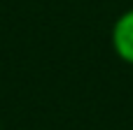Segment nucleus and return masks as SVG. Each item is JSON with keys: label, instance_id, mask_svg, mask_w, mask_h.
Returning a JSON list of instances; mask_svg holds the SVG:
<instances>
[{"label": "nucleus", "instance_id": "obj_1", "mask_svg": "<svg viewBox=\"0 0 133 130\" xmlns=\"http://www.w3.org/2000/svg\"><path fill=\"white\" fill-rule=\"evenodd\" d=\"M110 44L122 63L133 65V7H129L115 19L110 30Z\"/></svg>", "mask_w": 133, "mask_h": 130}]
</instances>
